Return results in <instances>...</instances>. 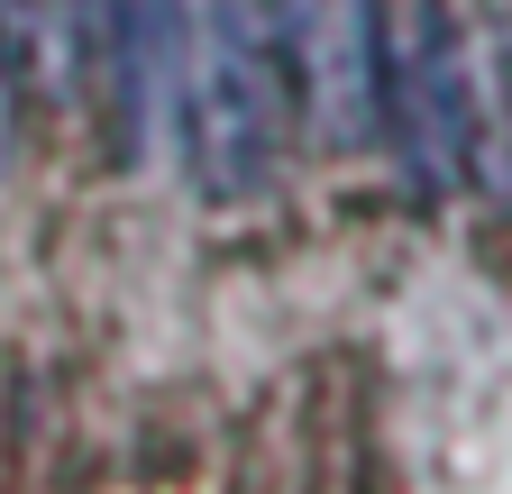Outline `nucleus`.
<instances>
[{"instance_id":"1","label":"nucleus","mask_w":512,"mask_h":494,"mask_svg":"<svg viewBox=\"0 0 512 494\" xmlns=\"http://www.w3.org/2000/svg\"><path fill=\"white\" fill-rule=\"evenodd\" d=\"M174 92H183L174 110H183L202 183L211 193H256L293 129L275 19L256 0H183L174 10Z\"/></svg>"},{"instance_id":"2","label":"nucleus","mask_w":512,"mask_h":494,"mask_svg":"<svg viewBox=\"0 0 512 494\" xmlns=\"http://www.w3.org/2000/svg\"><path fill=\"white\" fill-rule=\"evenodd\" d=\"M384 19V138L421 193H448L476 156V92L448 0H375Z\"/></svg>"},{"instance_id":"3","label":"nucleus","mask_w":512,"mask_h":494,"mask_svg":"<svg viewBox=\"0 0 512 494\" xmlns=\"http://www.w3.org/2000/svg\"><path fill=\"white\" fill-rule=\"evenodd\" d=\"M284 83H302V110L320 147H366L384 129V19L375 0H275Z\"/></svg>"},{"instance_id":"4","label":"nucleus","mask_w":512,"mask_h":494,"mask_svg":"<svg viewBox=\"0 0 512 494\" xmlns=\"http://www.w3.org/2000/svg\"><path fill=\"white\" fill-rule=\"evenodd\" d=\"M0 37H10V55L46 46V0H0Z\"/></svg>"}]
</instances>
